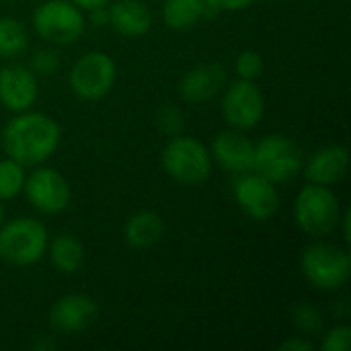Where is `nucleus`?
Returning a JSON list of instances; mask_svg holds the SVG:
<instances>
[{
	"instance_id": "nucleus-1",
	"label": "nucleus",
	"mask_w": 351,
	"mask_h": 351,
	"mask_svg": "<svg viewBox=\"0 0 351 351\" xmlns=\"http://www.w3.org/2000/svg\"><path fill=\"white\" fill-rule=\"evenodd\" d=\"M62 130L53 117L41 111H21L0 132V142L8 158L23 167L43 165L56 154Z\"/></svg>"
},
{
	"instance_id": "nucleus-2",
	"label": "nucleus",
	"mask_w": 351,
	"mask_h": 351,
	"mask_svg": "<svg viewBox=\"0 0 351 351\" xmlns=\"http://www.w3.org/2000/svg\"><path fill=\"white\" fill-rule=\"evenodd\" d=\"M160 162H162L165 173L173 181L187 185V187L206 183L214 167L210 148L197 138L183 136V134L173 136L165 144Z\"/></svg>"
},
{
	"instance_id": "nucleus-3",
	"label": "nucleus",
	"mask_w": 351,
	"mask_h": 351,
	"mask_svg": "<svg viewBox=\"0 0 351 351\" xmlns=\"http://www.w3.org/2000/svg\"><path fill=\"white\" fill-rule=\"evenodd\" d=\"M294 222L308 237H327L339 228L341 204L327 185L308 183L294 199Z\"/></svg>"
},
{
	"instance_id": "nucleus-4",
	"label": "nucleus",
	"mask_w": 351,
	"mask_h": 351,
	"mask_svg": "<svg viewBox=\"0 0 351 351\" xmlns=\"http://www.w3.org/2000/svg\"><path fill=\"white\" fill-rule=\"evenodd\" d=\"M47 228L35 218H14L0 224V259L25 267L37 263L47 251Z\"/></svg>"
},
{
	"instance_id": "nucleus-5",
	"label": "nucleus",
	"mask_w": 351,
	"mask_h": 351,
	"mask_svg": "<svg viewBox=\"0 0 351 351\" xmlns=\"http://www.w3.org/2000/svg\"><path fill=\"white\" fill-rule=\"evenodd\" d=\"M302 148L284 134H269L255 144L253 171L271 183L292 181L302 173Z\"/></svg>"
},
{
	"instance_id": "nucleus-6",
	"label": "nucleus",
	"mask_w": 351,
	"mask_h": 351,
	"mask_svg": "<svg viewBox=\"0 0 351 351\" xmlns=\"http://www.w3.org/2000/svg\"><path fill=\"white\" fill-rule=\"evenodd\" d=\"M300 267L311 286L333 292L348 284L351 276V257L343 247L331 243H313L304 249Z\"/></svg>"
},
{
	"instance_id": "nucleus-7",
	"label": "nucleus",
	"mask_w": 351,
	"mask_h": 351,
	"mask_svg": "<svg viewBox=\"0 0 351 351\" xmlns=\"http://www.w3.org/2000/svg\"><path fill=\"white\" fill-rule=\"evenodd\" d=\"M31 23L41 39L56 45L78 41L86 29L82 8L70 0H45L33 10Z\"/></svg>"
},
{
	"instance_id": "nucleus-8",
	"label": "nucleus",
	"mask_w": 351,
	"mask_h": 351,
	"mask_svg": "<svg viewBox=\"0 0 351 351\" xmlns=\"http://www.w3.org/2000/svg\"><path fill=\"white\" fill-rule=\"evenodd\" d=\"M117 80V66L105 51H88L80 56L70 74L68 84L72 93L84 101H99L111 93Z\"/></svg>"
},
{
	"instance_id": "nucleus-9",
	"label": "nucleus",
	"mask_w": 351,
	"mask_h": 351,
	"mask_svg": "<svg viewBox=\"0 0 351 351\" xmlns=\"http://www.w3.org/2000/svg\"><path fill=\"white\" fill-rule=\"evenodd\" d=\"M222 117L241 132H249L259 125L265 113V99L253 80H234L222 93Z\"/></svg>"
},
{
	"instance_id": "nucleus-10",
	"label": "nucleus",
	"mask_w": 351,
	"mask_h": 351,
	"mask_svg": "<svg viewBox=\"0 0 351 351\" xmlns=\"http://www.w3.org/2000/svg\"><path fill=\"white\" fill-rule=\"evenodd\" d=\"M23 191L31 208L45 216L64 212L72 199V189L66 177L56 169L41 165H37V169L29 177H25Z\"/></svg>"
},
{
	"instance_id": "nucleus-11",
	"label": "nucleus",
	"mask_w": 351,
	"mask_h": 351,
	"mask_svg": "<svg viewBox=\"0 0 351 351\" xmlns=\"http://www.w3.org/2000/svg\"><path fill=\"white\" fill-rule=\"evenodd\" d=\"M234 199L239 208L255 222H267L280 210V193L276 183L255 171L239 175L234 181Z\"/></svg>"
},
{
	"instance_id": "nucleus-12",
	"label": "nucleus",
	"mask_w": 351,
	"mask_h": 351,
	"mask_svg": "<svg viewBox=\"0 0 351 351\" xmlns=\"http://www.w3.org/2000/svg\"><path fill=\"white\" fill-rule=\"evenodd\" d=\"M99 317L97 302L86 294H66L49 308V327L62 335H76L86 331Z\"/></svg>"
},
{
	"instance_id": "nucleus-13",
	"label": "nucleus",
	"mask_w": 351,
	"mask_h": 351,
	"mask_svg": "<svg viewBox=\"0 0 351 351\" xmlns=\"http://www.w3.org/2000/svg\"><path fill=\"white\" fill-rule=\"evenodd\" d=\"M212 160L232 175H243L253 171L255 142L241 130L220 132L210 146Z\"/></svg>"
},
{
	"instance_id": "nucleus-14",
	"label": "nucleus",
	"mask_w": 351,
	"mask_h": 351,
	"mask_svg": "<svg viewBox=\"0 0 351 351\" xmlns=\"http://www.w3.org/2000/svg\"><path fill=\"white\" fill-rule=\"evenodd\" d=\"M39 95L37 74L21 64H8L0 68V103L12 111L21 113L35 105Z\"/></svg>"
},
{
	"instance_id": "nucleus-15",
	"label": "nucleus",
	"mask_w": 351,
	"mask_h": 351,
	"mask_svg": "<svg viewBox=\"0 0 351 351\" xmlns=\"http://www.w3.org/2000/svg\"><path fill=\"white\" fill-rule=\"evenodd\" d=\"M226 68L216 62L199 64L183 74L179 82V95L185 103L199 105L212 101L226 86Z\"/></svg>"
},
{
	"instance_id": "nucleus-16",
	"label": "nucleus",
	"mask_w": 351,
	"mask_h": 351,
	"mask_svg": "<svg viewBox=\"0 0 351 351\" xmlns=\"http://www.w3.org/2000/svg\"><path fill=\"white\" fill-rule=\"evenodd\" d=\"M348 167H350L348 148L341 144H331V146H323L321 150H317L308 158V162L302 167V171L308 183L331 187L348 175Z\"/></svg>"
},
{
	"instance_id": "nucleus-17",
	"label": "nucleus",
	"mask_w": 351,
	"mask_h": 351,
	"mask_svg": "<svg viewBox=\"0 0 351 351\" xmlns=\"http://www.w3.org/2000/svg\"><path fill=\"white\" fill-rule=\"evenodd\" d=\"M107 23L117 35L144 37L152 29V12L144 0H115L107 8Z\"/></svg>"
},
{
	"instance_id": "nucleus-18",
	"label": "nucleus",
	"mask_w": 351,
	"mask_h": 351,
	"mask_svg": "<svg viewBox=\"0 0 351 351\" xmlns=\"http://www.w3.org/2000/svg\"><path fill=\"white\" fill-rule=\"evenodd\" d=\"M165 237V220L158 212L142 210L128 218L123 226V239L132 249H150Z\"/></svg>"
},
{
	"instance_id": "nucleus-19",
	"label": "nucleus",
	"mask_w": 351,
	"mask_h": 351,
	"mask_svg": "<svg viewBox=\"0 0 351 351\" xmlns=\"http://www.w3.org/2000/svg\"><path fill=\"white\" fill-rule=\"evenodd\" d=\"M214 12L206 0H165L162 4V23L175 31L193 29L202 19Z\"/></svg>"
},
{
	"instance_id": "nucleus-20",
	"label": "nucleus",
	"mask_w": 351,
	"mask_h": 351,
	"mask_svg": "<svg viewBox=\"0 0 351 351\" xmlns=\"http://www.w3.org/2000/svg\"><path fill=\"white\" fill-rule=\"evenodd\" d=\"M51 265L60 274H76L84 263V247L74 234H58L51 243H47V251Z\"/></svg>"
},
{
	"instance_id": "nucleus-21",
	"label": "nucleus",
	"mask_w": 351,
	"mask_h": 351,
	"mask_svg": "<svg viewBox=\"0 0 351 351\" xmlns=\"http://www.w3.org/2000/svg\"><path fill=\"white\" fill-rule=\"evenodd\" d=\"M29 45L25 25L14 16H0V58H16Z\"/></svg>"
},
{
	"instance_id": "nucleus-22",
	"label": "nucleus",
	"mask_w": 351,
	"mask_h": 351,
	"mask_svg": "<svg viewBox=\"0 0 351 351\" xmlns=\"http://www.w3.org/2000/svg\"><path fill=\"white\" fill-rule=\"evenodd\" d=\"M25 167L19 165L12 158L0 160V202L14 199L19 193H23L25 185Z\"/></svg>"
},
{
	"instance_id": "nucleus-23",
	"label": "nucleus",
	"mask_w": 351,
	"mask_h": 351,
	"mask_svg": "<svg viewBox=\"0 0 351 351\" xmlns=\"http://www.w3.org/2000/svg\"><path fill=\"white\" fill-rule=\"evenodd\" d=\"M234 72L241 80H257L263 74V56L257 49H243L237 56Z\"/></svg>"
},
{
	"instance_id": "nucleus-24",
	"label": "nucleus",
	"mask_w": 351,
	"mask_h": 351,
	"mask_svg": "<svg viewBox=\"0 0 351 351\" xmlns=\"http://www.w3.org/2000/svg\"><path fill=\"white\" fill-rule=\"evenodd\" d=\"M292 319H294L296 329L304 337H313L315 333L323 329V315L311 304H298L292 313Z\"/></svg>"
},
{
	"instance_id": "nucleus-25",
	"label": "nucleus",
	"mask_w": 351,
	"mask_h": 351,
	"mask_svg": "<svg viewBox=\"0 0 351 351\" xmlns=\"http://www.w3.org/2000/svg\"><path fill=\"white\" fill-rule=\"evenodd\" d=\"M154 119H156L158 130H160L162 134L171 136V138L181 134V130H183V121H185V119H183L181 109H179V107H175V105H162V107L156 111Z\"/></svg>"
},
{
	"instance_id": "nucleus-26",
	"label": "nucleus",
	"mask_w": 351,
	"mask_h": 351,
	"mask_svg": "<svg viewBox=\"0 0 351 351\" xmlns=\"http://www.w3.org/2000/svg\"><path fill=\"white\" fill-rule=\"evenodd\" d=\"M58 68H60V56L49 47L37 49L31 58V70L39 76H51Z\"/></svg>"
},
{
	"instance_id": "nucleus-27",
	"label": "nucleus",
	"mask_w": 351,
	"mask_h": 351,
	"mask_svg": "<svg viewBox=\"0 0 351 351\" xmlns=\"http://www.w3.org/2000/svg\"><path fill=\"white\" fill-rule=\"evenodd\" d=\"M351 343V329L348 325L333 327L325 337L321 348L325 351H348Z\"/></svg>"
},
{
	"instance_id": "nucleus-28",
	"label": "nucleus",
	"mask_w": 351,
	"mask_h": 351,
	"mask_svg": "<svg viewBox=\"0 0 351 351\" xmlns=\"http://www.w3.org/2000/svg\"><path fill=\"white\" fill-rule=\"evenodd\" d=\"M257 0H206V4L214 10V12H237V10H245L249 6H253Z\"/></svg>"
},
{
	"instance_id": "nucleus-29",
	"label": "nucleus",
	"mask_w": 351,
	"mask_h": 351,
	"mask_svg": "<svg viewBox=\"0 0 351 351\" xmlns=\"http://www.w3.org/2000/svg\"><path fill=\"white\" fill-rule=\"evenodd\" d=\"M280 351H311L315 350V343L304 337V335H292L288 339H284L280 346H278Z\"/></svg>"
},
{
	"instance_id": "nucleus-30",
	"label": "nucleus",
	"mask_w": 351,
	"mask_h": 351,
	"mask_svg": "<svg viewBox=\"0 0 351 351\" xmlns=\"http://www.w3.org/2000/svg\"><path fill=\"white\" fill-rule=\"evenodd\" d=\"M350 224H351V210H346V212H341V218H339V226H341V237H343V241H346V243H350V241H351Z\"/></svg>"
},
{
	"instance_id": "nucleus-31",
	"label": "nucleus",
	"mask_w": 351,
	"mask_h": 351,
	"mask_svg": "<svg viewBox=\"0 0 351 351\" xmlns=\"http://www.w3.org/2000/svg\"><path fill=\"white\" fill-rule=\"evenodd\" d=\"M70 2H74L78 8H82V10H93V8H101V6H107L109 4V0H70Z\"/></svg>"
},
{
	"instance_id": "nucleus-32",
	"label": "nucleus",
	"mask_w": 351,
	"mask_h": 351,
	"mask_svg": "<svg viewBox=\"0 0 351 351\" xmlns=\"http://www.w3.org/2000/svg\"><path fill=\"white\" fill-rule=\"evenodd\" d=\"M4 222V208H2V202H0V224Z\"/></svg>"
}]
</instances>
